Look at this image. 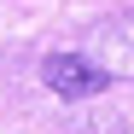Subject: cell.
I'll use <instances>...</instances> for the list:
<instances>
[{
  "mask_svg": "<svg viewBox=\"0 0 134 134\" xmlns=\"http://www.w3.org/2000/svg\"><path fill=\"white\" fill-rule=\"evenodd\" d=\"M41 82H47L58 99H87V93H99L111 76L93 58H82V53H47L41 58Z\"/></svg>",
  "mask_w": 134,
  "mask_h": 134,
  "instance_id": "2",
  "label": "cell"
},
{
  "mask_svg": "<svg viewBox=\"0 0 134 134\" xmlns=\"http://www.w3.org/2000/svg\"><path fill=\"white\" fill-rule=\"evenodd\" d=\"M87 58H93L111 82H134V12H111L105 24L87 35Z\"/></svg>",
  "mask_w": 134,
  "mask_h": 134,
  "instance_id": "1",
  "label": "cell"
}]
</instances>
